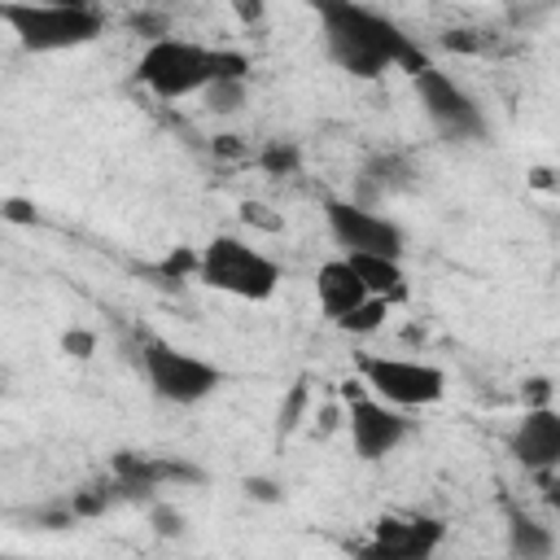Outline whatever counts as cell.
<instances>
[{
	"label": "cell",
	"mask_w": 560,
	"mask_h": 560,
	"mask_svg": "<svg viewBox=\"0 0 560 560\" xmlns=\"http://www.w3.org/2000/svg\"><path fill=\"white\" fill-rule=\"evenodd\" d=\"M136 363L144 372L149 394L171 402V407H197L223 385V368L219 363H210L201 354H188V350H179V346H171L162 337H140Z\"/></svg>",
	"instance_id": "obj_5"
},
{
	"label": "cell",
	"mask_w": 560,
	"mask_h": 560,
	"mask_svg": "<svg viewBox=\"0 0 560 560\" xmlns=\"http://www.w3.org/2000/svg\"><path fill=\"white\" fill-rule=\"evenodd\" d=\"M0 22L18 39L22 52L48 57V52H70L105 35V13L101 9H66L48 0H0Z\"/></svg>",
	"instance_id": "obj_4"
},
{
	"label": "cell",
	"mask_w": 560,
	"mask_h": 560,
	"mask_svg": "<svg viewBox=\"0 0 560 560\" xmlns=\"http://www.w3.org/2000/svg\"><path fill=\"white\" fill-rule=\"evenodd\" d=\"M354 276L363 280V289L372 298H385L389 306L407 298V271H402V258H385V254H341Z\"/></svg>",
	"instance_id": "obj_13"
},
{
	"label": "cell",
	"mask_w": 560,
	"mask_h": 560,
	"mask_svg": "<svg viewBox=\"0 0 560 560\" xmlns=\"http://www.w3.org/2000/svg\"><path fill=\"white\" fill-rule=\"evenodd\" d=\"M206 114H236L249 105V74H228V79H210L201 92Z\"/></svg>",
	"instance_id": "obj_16"
},
{
	"label": "cell",
	"mask_w": 560,
	"mask_h": 560,
	"mask_svg": "<svg viewBox=\"0 0 560 560\" xmlns=\"http://www.w3.org/2000/svg\"><path fill=\"white\" fill-rule=\"evenodd\" d=\"M385 315H389V302L385 298H363L359 306H350L341 319H332L341 332H350V337H368V332H376L381 324H385Z\"/></svg>",
	"instance_id": "obj_17"
},
{
	"label": "cell",
	"mask_w": 560,
	"mask_h": 560,
	"mask_svg": "<svg viewBox=\"0 0 560 560\" xmlns=\"http://www.w3.org/2000/svg\"><path fill=\"white\" fill-rule=\"evenodd\" d=\"M508 455L525 472H551L560 464V411L551 402L525 407V416L508 433Z\"/></svg>",
	"instance_id": "obj_11"
},
{
	"label": "cell",
	"mask_w": 560,
	"mask_h": 560,
	"mask_svg": "<svg viewBox=\"0 0 560 560\" xmlns=\"http://www.w3.org/2000/svg\"><path fill=\"white\" fill-rule=\"evenodd\" d=\"M153 529L162 534V538H175V534H184V512H175V508H153Z\"/></svg>",
	"instance_id": "obj_21"
},
{
	"label": "cell",
	"mask_w": 560,
	"mask_h": 560,
	"mask_svg": "<svg viewBox=\"0 0 560 560\" xmlns=\"http://www.w3.org/2000/svg\"><path fill=\"white\" fill-rule=\"evenodd\" d=\"M324 223H328V236L341 254L402 258V249H407V232L389 214H376L372 206H363L354 197H328L324 201Z\"/></svg>",
	"instance_id": "obj_8"
},
{
	"label": "cell",
	"mask_w": 560,
	"mask_h": 560,
	"mask_svg": "<svg viewBox=\"0 0 560 560\" xmlns=\"http://www.w3.org/2000/svg\"><path fill=\"white\" fill-rule=\"evenodd\" d=\"M363 298H368V289H363V280L354 276V267L341 254L328 258V262H319V271H315V302H319V311L328 319H341Z\"/></svg>",
	"instance_id": "obj_12"
},
{
	"label": "cell",
	"mask_w": 560,
	"mask_h": 560,
	"mask_svg": "<svg viewBox=\"0 0 560 560\" xmlns=\"http://www.w3.org/2000/svg\"><path fill=\"white\" fill-rule=\"evenodd\" d=\"M538 402H551V381L547 376L525 381V407H538Z\"/></svg>",
	"instance_id": "obj_24"
},
{
	"label": "cell",
	"mask_w": 560,
	"mask_h": 560,
	"mask_svg": "<svg viewBox=\"0 0 560 560\" xmlns=\"http://www.w3.org/2000/svg\"><path fill=\"white\" fill-rule=\"evenodd\" d=\"M311 9L319 13V35H324L332 66H341L346 74L381 79L389 66H402L407 74L424 66V52L385 13L359 0H311Z\"/></svg>",
	"instance_id": "obj_1"
},
{
	"label": "cell",
	"mask_w": 560,
	"mask_h": 560,
	"mask_svg": "<svg viewBox=\"0 0 560 560\" xmlns=\"http://www.w3.org/2000/svg\"><path fill=\"white\" fill-rule=\"evenodd\" d=\"M411 88H416V101L429 118V127L451 140V144H464V140H481L486 136V114L481 105L446 74L438 70L433 61H424L420 70H411Z\"/></svg>",
	"instance_id": "obj_6"
},
{
	"label": "cell",
	"mask_w": 560,
	"mask_h": 560,
	"mask_svg": "<svg viewBox=\"0 0 560 560\" xmlns=\"http://www.w3.org/2000/svg\"><path fill=\"white\" fill-rule=\"evenodd\" d=\"M258 166H262L267 175H293V171L302 166V149H298L293 140H267V144L258 149Z\"/></svg>",
	"instance_id": "obj_18"
},
{
	"label": "cell",
	"mask_w": 560,
	"mask_h": 560,
	"mask_svg": "<svg viewBox=\"0 0 560 560\" xmlns=\"http://www.w3.org/2000/svg\"><path fill=\"white\" fill-rule=\"evenodd\" d=\"M245 494H249V499H258V503H280L284 486H280V481H271V477H245Z\"/></svg>",
	"instance_id": "obj_20"
},
{
	"label": "cell",
	"mask_w": 560,
	"mask_h": 560,
	"mask_svg": "<svg viewBox=\"0 0 560 560\" xmlns=\"http://www.w3.org/2000/svg\"><path fill=\"white\" fill-rule=\"evenodd\" d=\"M446 538V521L438 516H381L372 521V538L359 547V556L372 560H424L442 547Z\"/></svg>",
	"instance_id": "obj_10"
},
{
	"label": "cell",
	"mask_w": 560,
	"mask_h": 560,
	"mask_svg": "<svg viewBox=\"0 0 560 560\" xmlns=\"http://www.w3.org/2000/svg\"><path fill=\"white\" fill-rule=\"evenodd\" d=\"M363 385L389 407H429L446 394V372L424 359H394V354H359Z\"/></svg>",
	"instance_id": "obj_7"
},
{
	"label": "cell",
	"mask_w": 560,
	"mask_h": 560,
	"mask_svg": "<svg viewBox=\"0 0 560 560\" xmlns=\"http://www.w3.org/2000/svg\"><path fill=\"white\" fill-rule=\"evenodd\" d=\"M228 74H249V57L236 48H206L175 35H153L136 57V83L158 101L197 96L210 79H228Z\"/></svg>",
	"instance_id": "obj_2"
},
{
	"label": "cell",
	"mask_w": 560,
	"mask_h": 560,
	"mask_svg": "<svg viewBox=\"0 0 560 560\" xmlns=\"http://www.w3.org/2000/svg\"><path fill=\"white\" fill-rule=\"evenodd\" d=\"M61 346H66V354H74V359H88L96 341H92V332H79V328H74V332L61 337Z\"/></svg>",
	"instance_id": "obj_23"
},
{
	"label": "cell",
	"mask_w": 560,
	"mask_h": 560,
	"mask_svg": "<svg viewBox=\"0 0 560 560\" xmlns=\"http://www.w3.org/2000/svg\"><path fill=\"white\" fill-rule=\"evenodd\" d=\"M232 9H236V18H245V22H258V18H262V0H232Z\"/></svg>",
	"instance_id": "obj_25"
},
{
	"label": "cell",
	"mask_w": 560,
	"mask_h": 560,
	"mask_svg": "<svg viewBox=\"0 0 560 560\" xmlns=\"http://www.w3.org/2000/svg\"><path fill=\"white\" fill-rule=\"evenodd\" d=\"M48 4H66V9H101V0H48Z\"/></svg>",
	"instance_id": "obj_26"
},
{
	"label": "cell",
	"mask_w": 560,
	"mask_h": 560,
	"mask_svg": "<svg viewBox=\"0 0 560 560\" xmlns=\"http://www.w3.org/2000/svg\"><path fill=\"white\" fill-rule=\"evenodd\" d=\"M192 280H201L214 293L241 298V302H267L276 298L284 271L271 254H262L258 245H249L236 232H219L197 249V271Z\"/></svg>",
	"instance_id": "obj_3"
},
{
	"label": "cell",
	"mask_w": 560,
	"mask_h": 560,
	"mask_svg": "<svg viewBox=\"0 0 560 560\" xmlns=\"http://www.w3.org/2000/svg\"><path fill=\"white\" fill-rule=\"evenodd\" d=\"M411 184V171L402 166V158H372L368 166H363V175H359V188L368 192V197H359L363 206H372L376 197H389V192H398V188H407Z\"/></svg>",
	"instance_id": "obj_15"
},
{
	"label": "cell",
	"mask_w": 560,
	"mask_h": 560,
	"mask_svg": "<svg viewBox=\"0 0 560 560\" xmlns=\"http://www.w3.org/2000/svg\"><path fill=\"white\" fill-rule=\"evenodd\" d=\"M534 184H538V188H551V171H547V166H538V171H534Z\"/></svg>",
	"instance_id": "obj_27"
},
{
	"label": "cell",
	"mask_w": 560,
	"mask_h": 560,
	"mask_svg": "<svg viewBox=\"0 0 560 560\" xmlns=\"http://www.w3.org/2000/svg\"><path fill=\"white\" fill-rule=\"evenodd\" d=\"M302 407H306V381H298L293 389H289V398H284V407H280V429L289 433L293 424H298V416H302Z\"/></svg>",
	"instance_id": "obj_19"
},
{
	"label": "cell",
	"mask_w": 560,
	"mask_h": 560,
	"mask_svg": "<svg viewBox=\"0 0 560 560\" xmlns=\"http://www.w3.org/2000/svg\"><path fill=\"white\" fill-rule=\"evenodd\" d=\"M508 551L516 560H551L556 556V534H551V525H542L525 512H512L508 516Z\"/></svg>",
	"instance_id": "obj_14"
},
{
	"label": "cell",
	"mask_w": 560,
	"mask_h": 560,
	"mask_svg": "<svg viewBox=\"0 0 560 560\" xmlns=\"http://www.w3.org/2000/svg\"><path fill=\"white\" fill-rule=\"evenodd\" d=\"M210 153H214V158H245V140L232 136V131H223V136L210 140Z\"/></svg>",
	"instance_id": "obj_22"
},
{
	"label": "cell",
	"mask_w": 560,
	"mask_h": 560,
	"mask_svg": "<svg viewBox=\"0 0 560 560\" xmlns=\"http://www.w3.org/2000/svg\"><path fill=\"white\" fill-rule=\"evenodd\" d=\"M346 433H350L354 459L381 464L411 438V420L402 416V407H389L376 394H354L346 407Z\"/></svg>",
	"instance_id": "obj_9"
}]
</instances>
